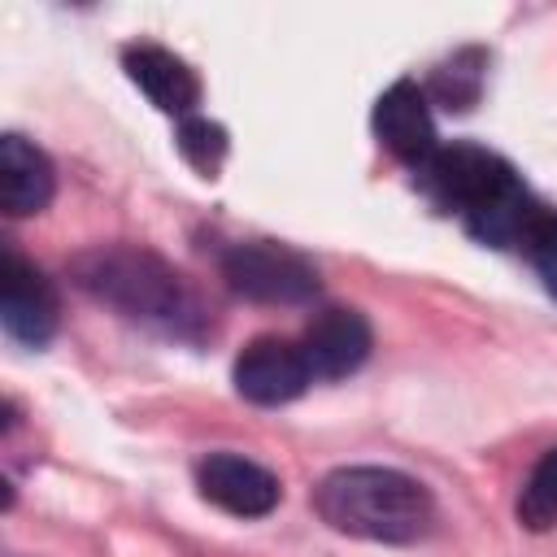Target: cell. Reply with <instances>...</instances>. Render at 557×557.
Wrapping results in <instances>:
<instances>
[{"label":"cell","mask_w":557,"mask_h":557,"mask_svg":"<svg viewBox=\"0 0 557 557\" xmlns=\"http://www.w3.org/2000/svg\"><path fill=\"white\" fill-rule=\"evenodd\" d=\"M318 513L344 535L409 544V540L426 535L435 505H431V492L400 470L348 466V470H335L322 479Z\"/></svg>","instance_id":"6da1fadb"},{"label":"cell","mask_w":557,"mask_h":557,"mask_svg":"<svg viewBox=\"0 0 557 557\" xmlns=\"http://www.w3.org/2000/svg\"><path fill=\"white\" fill-rule=\"evenodd\" d=\"M74 274L87 292L100 300L126 309L131 318H157V322H178L183 318V283L178 274L139 248H96L74 261Z\"/></svg>","instance_id":"7a4b0ae2"},{"label":"cell","mask_w":557,"mask_h":557,"mask_svg":"<svg viewBox=\"0 0 557 557\" xmlns=\"http://www.w3.org/2000/svg\"><path fill=\"white\" fill-rule=\"evenodd\" d=\"M418 174H422V187L431 191V200L440 209H457L461 218H470L496 191H505L513 183V170L479 144L435 148V157L426 165H418Z\"/></svg>","instance_id":"3957f363"},{"label":"cell","mask_w":557,"mask_h":557,"mask_svg":"<svg viewBox=\"0 0 557 557\" xmlns=\"http://www.w3.org/2000/svg\"><path fill=\"white\" fill-rule=\"evenodd\" d=\"M222 270L239 296L265 300V305H300L318 292V270L296 248H283L270 239L235 244L222 257Z\"/></svg>","instance_id":"277c9868"},{"label":"cell","mask_w":557,"mask_h":557,"mask_svg":"<svg viewBox=\"0 0 557 557\" xmlns=\"http://www.w3.org/2000/svg\"><path fill=\"white\" fill-rule=\"evenodd\" d=\"M309 383H313V374H309V361H305L300 344H287V339H274V335L252 339L235 361V387L252 405H287Z\"/></svg>","instance_id":"5b68a950"},{"label":"cell","mask_w":557,"mask_h":557,"mask_svg":"<svg viewBox=\"0 0 557 557\" xmlns=\"http://www.w3.org/2000/svg\"><path fill=\"white\" fill-rule=\"evenodd\" d=\"M196 479H200L205 500H213L218 509H226L235 518H265L283 496L278 479L265 466H257L248 457H235V453L205 457Z\"/></svg>","instance_id":"8992f818"},{"label":"cell","mask_w":557,"mask_h":557,"mask_svg":"<svg viewBox=\"0 0 557 557\" xmlns=\"http://www.w3.org/2000/svg\"><path fill=\"white\" fill-rule=\"evenodd\" d=\"M0 322L22 344H48L57 331V292L52 283L22 261L17 252L4 257V283H0Z\"/></svg>","instance_id":"52a82bcc"},{"label":"cell","mask_w":557,"mask_h":557,"mask_svg":"<svg viewBox=\"0 0 557 557\" xmlns=\"http://www.w3.org/2000/svg\"><path fill=\"white\" fill-rule=\"evenodd\" d=\"M374 135L392 157H400L409 165H426L435 157V148H440L435 144V122H431V109H426V96L418 91V83L400 78L379 96Z\"/></svg>","instance_id":"ba28073f"},{"label":"cell","mask_w":557,"mask_h":557,"mask_svg":"<svg viewBox=\"0 0 557 557\" xmlns=\"http://www.w3.org/2000/svg\"><path fill=\"white\" fill-rule=\"evenodd\" d=\"M313 379H344L370 352V322L357 309H322L300 339Z\"/></svg>","instance_id":"9c48e42d"},{"label":"cell","mask_w":557,"mask_h":557,"mask_svg":"<svg viewBox=\"0 0 557 557\" xmlns=\"http://www.w3.org/2000/svg\"><path fill=\"white\" fill-rule=\"evenodd\" d=\"M126 74L131 83L161 109V113H191L200 100V78L191 74V65L157 44H135L126 48Z\"/></svg>","instance_id":"30bf717a"},{"label":"cell","mask_w":557,"mask_h":557,"mask_svg":"<svg viewBox=\"0 0 557 557\" xmlns=\"http://www.w3.org/2000/svg\"><path fill=\"white\" fill-rule=\"evenodd\" d=\"M52 187H57L52 161L22 135H4L0 139V205H4V213L30 218V213L48 209Z\"/></svg>","instance_id":"8fae6325"},{"label":"cell","mask_w":557,"mask_h":557,"mask_svg":"<svg viewBox=\"0 0 557 557\" xmlns=\"http://www.w3.org/2000/svg\"><path fill=\"white\" fill-rule=\"evenodd\" d=\"M548 213L531 200V191L513 178L505 191H496L483 209H474L470 218H466V226H470V235L474 239H483V244H492V248H527L531 244V235H535V226L544 222Z\"/></svg>","instance_id":"7c38bea8"},{"label":"cell","mask_w":557,"mask_h":557,"mask_svg":"<svg viewBox=\"0 0 557 557\" xmlns=\"http://www.w3.org/2000/svg\"><path fill=\"white\" fill-rule=\"evenodd\" d=\"M518 522L527 531H548L557 522V448H548L535 461L531 479L522 483V492H518Z\"/></svg>","instance_id":"4fadbf2b"},{"label":"cell","mask_w":557,"mask_h":557,"mask_svg":"<svg viewBox=\"0 0 557 557\" xmlns=\"http://www.w3.org/2000/svg\"><path fill=\"white\" fill-rule=\"evenodd\" d=\"M178 152H183L205 178H213L218 165H222V157H226V131H222L218 122H209V117H187V122L178 126Z\"/></svg>","instance_id":"5bb4252c"},{"label":"cell","mask_w":557,"mask_h":557,"mask_svg":"<svg viewBox=\"0 0 557 557\" xmlns=\"http://www.w3.org/2000/svg\"><path fill=\"white\" fill-rule=\"evenodd\" d=\"M435 96L448 104V109H470L474 96H479V52H461L453 57V65L435 70Z\"/></svg>","instance_id":"9a60e30c"},{"label":"cell","mask_w":557,"mask_h":557,"mask_svg":"<svg viewBox=\"0 0 557 557\" xmlns=\"http://www.w3.org/2000/svg\"><path fill=\"white\" fill-rule=\"evenodd\" d=\"M527 252H531V261H535V270H540V278H544V287L557 296V218H553V213L535 226Z\"/></svg>","instance_id":"2e32d148"}]
</instances>
